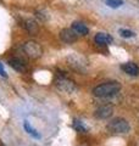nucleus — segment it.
<instances>
[{
	"instance_id": "39448f33",
	"label": "nucleus",
	"mask_w": 139,
	"mask_h": 146,
	"mask_svg": "<svg viewBox=\"0 0 139 146\" xmlns=\"http://www.w3.org/2000/svg\"><path fill=\"white\" fill-rule=\"evenodd\" d=\"M60 39L66 44H73L77 40V34L73 29L65 28L60 32Z\"/></svg>"
},
{
	"instance_id": "ddd939ff",
	"label": "nucleus",
	"mask_w": 139,
	"mask_h": 146,
	"mask_svg": "<svg viewBox=\"0 0 139 146\" xmlns=\"http://www.w3.org/2000/svg\"><path fill=\"white\" fill-rule=\"evenodd\" d=\"M72 125L73 128L77 130V131H80V133H87L88 131V128L84 125V123H83L82 121H78V119H75L72 123Z\"/></svg>"
},
{
	"instance_id": "4468645a",
	"label": "nucleus",
	"mask_w": 139,
	"mask_h": 146,
	"mask_svg": "<svg viewBox=\"0 0 139 146\" xmlns=\"http://www.w3.org/2000/svg\"><path fill=\"white\" fill-rule=\"evenodd\" d=\"M106 5L112 9H117L123 5V0H106Z\"/></svg>"
},
{
	"instance_id": "f03ea898",
	"label": "nucleus",
	"mask_w": 139,
	"mask_h": 146,
	"mask_svg": "<svg viewBox=\"0 0 139 146\" xmlns=\"http://www.w3.org/2000/svg\"><path fill=\"white\" fill-rule=\"evenodd\" d=\"M131 127H129L128 122L123 118H115L108 124V130L114 134H126L129 131Z\"/></svg>"
},
{
	"instance_id": "f8f14e48",
	"label": "nucleus",
	"mask_w": 139,
	"mask_h": 146,
	"mask_svg": "<svg viewBox=\"0 0 139 146\" xmlns=\"http://www.w3.org/2000/svg\"><path fill=\"white\" fill-rule=\"evenodd\" d=\"M23 128H25V131H27V134H29L32 138H34V139H40V134L29 124L28 121H25V122H23Z\"/></svg>"
},
{
	"instance_id": "0eeeda50",
	"label": "nucleus",
	"mask_w": 139,
	"mask_h": 146,
	"mask_svg": "<svg viewBox=\"0 0 139 146\" xmlns=\"http://www.w3.org/2000/svg\"><path fill=\"white\" fill-rule=\"evenodd\" d=\"M121 68L123 70L124 73H127L128 76H132V77L139 76V67L134 62H127V63H124V65L121 66Z\"/></svg>"
},
{
	"instance_id": "20e7f679",
	"label": "nucleus",
	"mask_w": 139,
	"mask_h": 146,
	"mask_svg": "<svg viewBox=\"0 0 139 146\" xmlns=\"http://www.w3.org/2000/svg\"><path fill=\"white\" fill-rule=\"evenodd\" d=\"M55 84H56L57 89H60L61 91H63V93H67V94L75 93V91L78 89L75 82L70 80V79L66 78L65 76H61L60 78H57V79H56V83H55Z\"/></svg>"
},
{
	"instance_id": "9b49d317",
	"label": "nucleus",
	"mask_w": 139,
	"mask_h": 146,
	"mask_svg": "<svg viewBox=\"0 0 139 146\" xmlns=\"http://www.w3.org/2000/svg\"><path fill=\"white\" fill-rule=\"evenodd\" d=\"M72 29L76 32L78 34H82V35H87L89 33V29L86 25H83L82 22H73L72 23Z\"/></svg>"
},
{
	"instance_id": "7ed1b4c3",
	"label": "nucleus",
	"mask_w": 139,
	"mask_h": 146,
	"mask_svg": "<svg viewBox=\"0 0 139 146\" xmlns=\"http://www.w3.org/2000/svg\"><path fill=\"white\" fill-rule=\"evenodd\" d=\"M23 51H25L26 56H28L29 58H39L43 54V49H41L40 44L29 40V42L23 44Z\"/></svg>"
},
{
	"instance_id": "6e6552de",
	"label": "nucleus",
	"mask_w": 139,
	"mask_h": 146,
	"mask_svg": "<svg viewBox=\"0 0 139 146\" xmlns=\"http://www.w3.org/2000/svg\"><path fill=\"white\" fill-rule=\"evenodd\" d=\"M9 65H10L13 70L17 71V72H23L26 70V63L20 57H12V58H10V60H9Z\"/></svg>"
},
{
	"instance_id": "f257e3e1",
	"label": "nucleus",
	"mask_w": 139,
	"mask_h": 146,
	"mask_svg": "<svg viewBox=\"0 0 139 146\" xmlns=\"http://www.w3.org/2000/svg\"><path fill=\"white\" fill-rule=\"evenodd\" d=\"M121 90V84L118 82H106L93 89V95L99 99H108L117 95Z\"/></svg>"
},
{
	"instance_id": "2eb2a0df",
	"label": "nucleus",
	"mask_w": 139,
	"mask_h": 146,
	"mask_svg": "<svg viewBox=\"0 0 139 146\" xmlns=\"http://www.w3.org/2000/svg\"><path fill=\"white\" fill-rule=\"evenodd\" d=\"M118 33H120V35H121V36H123V38H132V36L136 35V34H134V32L129 31V29H124V28L120 29Z\"/></svg>"
},
{
	"instance_id": "1a4fd4ad",
	"label": "nucleus",
	"mask_w": 139,
	"mask_h": 146,
	"mask_svg": "<svg viewBox=\"0 0 139 146\" xmlns=\"http://www.w3.org/2000/svg\"><path fill=\"white\" fill-rule=\"evenodd\" d=\"M94 40L98 45H103V46H105V45H109V44L112 43L114 39H112V36H111L110 34H108V33H98L95 35Z\"/></svg>"
},
{
	"instance_id": "423d86ee",
	"label": "nucleus",
	"mask_w": 139,
	"mask_h": 146,
	"mask_svg": "<svg viewBox=\"0 0 139 146\" xmlns=\"http://www.w3.org/2000/svg\"><path fill=\"white\" fill-rule=\"evenodd\" d=\"M112 112H114V108L111 105H104V106L99 107L95 111V117L99 118V119H106V118L112 116Z\"/></svg>"
},
{
	"instance_id": "dca6fc26",
	"label": "nucleus",
	"mask_w": 139,
	"mask_h": 146,
	"mask_svg": "<svg viewBox=\"0 0 139 146\" xmlns=\"http://www.w3.org/2000/svg\"><path fill=\"white\" fill-rule=\"evenodd\" d=\"M0 76L4 77V78H6V77H7V74H6L5 70H4V66H3V63H1V62H0Z\"/></svg>"
},
{
	"instance_id": "9d476101",
	"label": "nucleus",
	"mask_w": 139,
	"mask_h": 146,
	"mask_svg": "<svg viewBox=\"0 0 139 146\" xmlns=\"http://www.w3.org/2000/svg\"><path fill=\"white\" fill-rule=\"evenodd\" d=\"M23 27L29 34H37L39 32V27L37 25V22L34 20H31V18H27L23 21Z\"/></svg>"
}]
</instances>
